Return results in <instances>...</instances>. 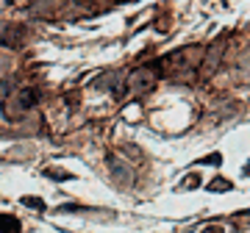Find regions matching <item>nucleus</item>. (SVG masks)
I'll use <instances>...</instances> for the list:
<instances>
[{
    "mask_svg": "<svg viewBox=\"0 0 250 233\" xmlns=\"http://www.w3.org/2000/svg\"><path fill=\"white\" fill-rule=\"evenodd\" d=\"M34 103H36V92L22 89V92H17V95L6 103V111H9L11 116H17V114H22V111H28Z\"/></svg>",
    "mask_w": 250,
    "mask_h": 233,
    "instance_id": "obj_1",
    "label": "nucleus"
},
{
    "mask_svg": "<svg viewBox=\"0 0 250 233\" xmlns=\"http://www.w3.org/2000/svg\"><path fill=\"white\" fill-rule=\"evenodd\" d=\"M153 81H156V78H153V72H150V70H136L134 75L128 78V89L139 95V92L153 89Z\"/></svg>",
    "mask_w": 250,
    "mask_h": 233,
    "instance_id": "obj_2",
    "label": "nucleus"
},
{
    "mask_svg": "<svg viewBox=\"0 0 250 233\" xmlns=\"http://www.w3.org/2000/svg\"><path fill=\"white\" fill-rule=\"evenodd\" d=\"M0 233H20V219L11 214H0Z\"/></svg>",
    "mask_w": 250,
    "mask_h": 233,
    "instance_id": "obj_3",
    "label": "nucleus"
},
{
    "mask_svg": "<svg viewBox=\"0 0 250 233\" xmlns=\"http://www.w3.org/2000/svg\"><path fill=\"white\" fill-rule=\"evenodd\" d=\"M206 233H220V228H217V225H214V231H206Z\"/></svg>",
    "mask_w": 250,
    "mask_h": 233,
    "instance_id": "obj_4",
    "label": "nucleus"
}]
</instances>
